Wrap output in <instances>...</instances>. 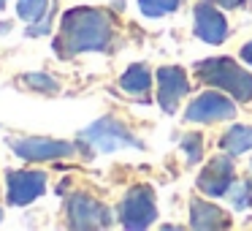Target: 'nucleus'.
<instances>
[{
    "mask_svg": "<svg viewBox=\"0 0 252 231\" xmlns=\"http://www.w3.org/2000/svg\"><path fill=\"white\" fill-rule=\"evenodd\" d=\"M25 82L33 84L35 90H46V93H55V90H57V82L52 77H46V74H28Z\"/></svg>",
    "mask_w": 252,
    "mask_h": 231,
    "instance_id": "obj_18",
    "label": "nucleus"
},
{
    "mask_svg": "<svg viewBox=\"0 0 252 231\" xmlns=\"http://www.w3.org/2000/svg\"><path fill=\"white\" fill-rule=\"evenodd\" d=\"M241 57H244V60H247V63H250V66H252V44H247L244 49H241Z\"/></svg>",
    "mask_w": 252,
    "mask_h": 231,
    "instance_id": "obj_20",
    "label": "nucleus"
},
{
    "mask_svg": "<svg viewBox=\"0 0 252 231\" xmlns=\"http://www.w3.org/2000/svg\"><path fill=\"white\" fill-rule=\"evenodd\" d=\"M68 218H71L73 229H103L111 223V212L93 196H71L68 201Z\"/></svg>",
    "mask_w": 252,
    "mask_h": 231,
    "instance_id": "obj_5",
    "label": "nucleus"
},
{
    "mask_svg": "<svg viewBox=\"0 0 252 231\" xmlns=\"http://www.w3.org/2000/svg\"><path fill=\"white\" fill-rule=\"evenodd\" d=\"M214 3H220V6H225V8H233V6H239L241 0H214Z\"/></svg>",
    "mask_w": 252,
    "mask_h": 231,
    "instance_id": "obj_21",
    "label": "nucleus"
},
{
    "mask_svg": "<svg viewBox=\"0 0 252 231\" xmlns=\"http://www.w3.org/2000/svg\"><path fill=\"white\" fill-rule=\"evenodd\" d=\"M187 93V77L182 68H160L158 71V101L165 112H174L179 98Z\"/></svg>",
    "mask_w": 252,
    "mask_h": 231,
    "instance_id": "obj_10",
    "label": "nucleus"
},
{
    "mask_svg": "<svg viewBox=\"0 0 252 231\" xmlns=\"http://www.w3.org/2000/svg\"><path fill=\"white\" fill-rule=\"evenodd\" d=\"M230 201H233L236 209L252 207V180H247V182H241V185H236L233 193H230Z\"/></svg>",
    "mask_w": 252,
    "mask_h": 231,
    "instance_id": "obj_17",
    "label": "nucleus"
},
{
    "mask_svg": "<svg viewBox=\"0 0 252 231\" xmlns=\"http://www.w3.org/2000/svg\"><path fill=\"white\" fill-rule=\"evenodd\" d=\"M3 3H6V0H0V8H3Z\"/></svg>",
    "mask_w": 252,
    "mask_h": 231,
    "instance_id": "obj_22",
    "label": "nucleus"
},
{
    "mask_svg": "<svg viewBox=\"0 0 252 231\" xmlns=\"http://www.w3.org/2000/svg\"><path fill=\"white\" fill-rule=\"evenodd\" d=\"M195 71L206 84L222 87L225 93H230L236 101H250L252 98V74H247L244 68H239L230 57L203 60V63H198Z\"/></svg>",
    "mask_w": 252,
    "mask_h": 231,
    "instance_id": "obj_2",
    "label": "nucleus"
},
{
    "mask_svg": "<svg viewBox=\"0 0 252 231\" xmlns=\"http://www.w3.org/2000/svg\"><path fill=\"white\" fill-rule=\"evenodd\" d=\"M46 191V174L41 171H8V204L25 207Z\"/></svg>",
    "mask_w": 252,
    "mask_h": 231,
    "instance_id": "obj_7",
    "label": "nucleus"
},
{
    "mask_svg": "<svg viewBox=\"0 0 252 231\" xmlns=\"http://www.w3.org/2000/svg\"><path fill=\"white\" fill-rule=\"evenodd\" d=\"M111 41V22L98 8H71L60 22L55 52L73 57L79 52H103Z\"/></svg>",
    "mask_w": 252,
    "mask_h": 231,
    "instance_id": "obj_1",
    "label": "nucleus"
},
{
    "mask_svg": "<svg viewBox=\"0 0 252 231\" xmlns=\"http://www.w3.org/2000/svg\"><path fill=\"white\" fill-rule=\"evenodd\" d=\"M138 6L147 17H163L179 6V0H138Z\"/></svg>",
    "mask_w": 252,
    "mask_h": 231,
    "instance_id": "obj_16",
    "label": "nucleus"
},
{
    "mask_svg": "<svg viewBox=\"0 0 252 231\" xmlns=\"http://www.w3.org/2000/svg\"><path fill=\"white\" fill-rule=\"evenodd\" d=\"M236 115V106L220 93H203L187 109L190 122H217V120H230Z\"/></svg>",
    "mask_w": 252,
    "mask_h": 231,
    "instance_id": "obj_8",
    "label": "nucleus"
},
{
    "mask_svg": "<svg viewBox=\"0 0 252 231\" xmlns=\"http://www.w3.org/2000/svg\"><path fill=\"white\" fill-rule=\"evenodd\" d=\"M190 215H192V226L195 229H225L230 223L222 209H217L214 204L198 201V198L190 204Z\"/></svg>",
    "mask_w": 252,
    "mask_h": 231,
    "instance_id": "obj_12",
    "label": "nucleus"
},
{
    "mask_svg": "<svg viewBox=\"0 0 252 231\" xmlns=\"http://www.w3.org/2000/svg\"><path fill=\"white\" fill-rule=\"evenodd\" d=\"M233 182V163L225 155H217L214 160H209V166L198 177V188L206 196H225Z\"/></svg>",
    "mask_w": 252,
    "mask_h": 231,
    "instance_id": "obj_9",
    "label": "nucleus"
},
{
    "mask_svg": "<svg viewBox=\"0 0 252 231\" xmlns=\"http://www.w3.org/2000/svg\"><path fill=\"white\" fill-rule=\"evenodd\" d=\"M11 150L25 160H52V158H68L76 153L71 142H55V139H11Z\"/></svg>",
    "mask_w": 252,
    "mask_h": 231,
    "instance_id": "obj_6",
    "label": "nucleus"
},
{
    "mask_svg": "<svg viewBox=\"0 0 252 231\" xmlns=\"http://www.w3.org/2000/svg\"><path fill=\"white\" fill-rule=\"evenodd\" d=\"M149 82H152V77H149V68L147 66H130L125 71V77L120 79V87L125 90L127 95H136V98L147 101Z\"/></svg>",
    "mask_w": 252,
    "mask_h": 231,
    "instance_id": "obj_13",
    "label": "nucleus"
},
{
    "mask_svg": "<svg viewBox=\"0 0 252 231\" xmlns=\"http://www.w3.org/2000/svg\"><path fill=\"white\" fill-rule=\"evenodd\" d=\"M158 218L155 209V196L147 185L133 188L125 196V201L120 204V220L125 229H147L152 220Z\"/></svg>",
    "mask_w": 252,
    "mask_h": 231,
    "instance_id": "obj_4",
    "label": "nucleus"
},
{
    "mask_svg": "<svg viewBox=\"0 0 252 231\" xmlns=\"http://www.w3.org/2000/svg\"><path fill=\"white\" fill-rule=\"evenodd\" d=\"M220 147L230 155H241L247 150H252V128H244V125H236L220 139Z\"/></svg>",
    "mask_w": 252,
    "mask_h": 231,
    "instance_id": "obj_14",
    "label": "nucleus"
},
{
    "mask_svg": "<svg viewBox=\"0 0 252 231\" xmlns=\"http://www.w3.org/2000/svg\"><path fill=\"white\" fill-rule=\"evenodd\" d=\"M182 147H185V153H187V160L195 163L198 153H201V136H185L182 139Z\"/></svg>",
    "mask_w": 252,
    "mask_h": 231,
    "instance_id": "obj_19",
    "label": "nucleus"
},
{
    "mask_svg": "<svg viewBox=\"0 0 252 231\" xmlns=\"http://www.w3.org/2000/svg\"><path fill=\"white\" fill-rule=\"evenodd\" d=\"M0 220H3V209H0Z\"/></svg>",
    "mask_w": 252,
    "mask_h": 231,
    "instance_id": "obj_23",
    "label": "nucleus"
},
{
    "mask_svg": "<svg viewBox=\"0 0 252 231\" xmlns=\"http://www.w3.org/2000/svg\"><path fill=\"white\" fill-rule=\"evenodd\" d=\"M195 33L206 44H220L228 36V22L212 3H201L195 8Z\"/></svg>",
    "mask_w": 252,
    "mask_h": 231,
    "instance_id": "obj_11",
    "label": "nucleus"
},
{
    "mask_svg": "<svg viewBox=\"0 0 252 231\" xmlns=\"http://www.w3.org/2000/svg\"><path fill=\"white\" fill-rule=\"evenodd\" d=\"M82 139L90 147L98 150V153H117V150H122V147H141V142H138L136 136H130V133H127L117 120H111V117H103V120L93 122L87 131H82Z\"/></svg>",
    "mask_w": 252,
    "mask_h": 231,
    "instance_id": "obj_3",
    "label": "nucleus"
},
{
    "mask_svg": "<svg viewBox=\"0 0 252 231\" xmlns=\"http://www.w3.org/2000/svg\"><path fill=\"white\" fill-rule=\"evenodd\" d=\"M46 6H49V0H19L17 14L25 19V22H38V19L46 14Z\"/></svg>",
    "mask_w": 252,
    "mask_h": 231,
    "instance_id": "obj_15",
    "label": "nucleus"
}]
</instances>
